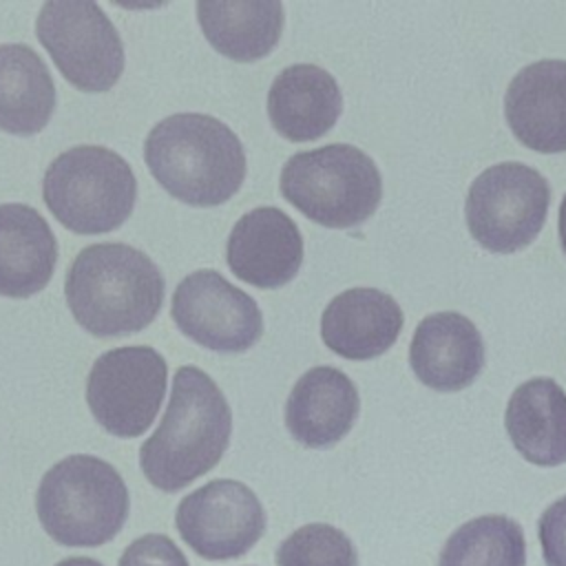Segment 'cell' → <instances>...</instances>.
I'll return each mask as SVG.
<instances>
[{
  "mask_svg": "<svg viewBox=\"0 0 566 566\" xmlns=\"http://www.w3.org/2000/svg\"><path fill=\"white\" fill-rule=\"evenodd\" d=\"M226 261L243 283L261 290L281 287L301 270V230L292 217L274 206L254 208L232 226Z\"/></svg>",
  "mask_w": 566,
  "mask_h": 566,
  "instance_id": "cell-12",
  "label": "cell"
},
{
  "mask_svg": "<svg viewBox=\"0 0 566 566\" xmlns=\"http://www.w3.org/2000/svg\"><path fill=\"white\" fill-rule=\"evenodd\" d=\"M166 360L148 345L104 352L86 378V405L97 424L117 438L148 431L166 396Z\"/></svg>",
  "mask_w": 566,
  "mask_h": 566,
  "instance_id": "cell-9",
  "label": "cell"
},
{
  "mask_svg": "<svg viewBox=\"0 0 566 566\" xmlns=\"http://www.w3.org/2000/svg\"><path fill=\"white\" fill-rule=\"evenodd\" d=\"M537 537L546 566H566V495L544 509Z\"/></svg>",
  "mask_w": 566,
  "mask_h": 566,
  "instance_id": "cell-25",
  "label": "cell"
},
{
  "mask_svg": "<svg viewBox=\"0 0 566 566\" xmlns=\"http://www.w3.org/2000/svg\"><path fill=\"white\" fill-rule=\"evenodd\" d=\"M119 566H188V559L168 535L148 533L126 546Z\"/></svg>",
  "mask_w": 566,
  "mask_h": 566,
  "instance_id": "cell-24",
  "label": "cell"
},
{
  "mask_svg": "<svg viewBox=\"0 0 566 566\" xmlns=\"http://www.w3.org/2000/svg\"><path fill=\"white\" fill-rule=\"evenodd\" d=\"M170 316L184 336L212 352H245L263 334L256 301L208 268L179 281Z\"/></svg>",
  "mask_w": 566,
  "mask_h": 566,
  "instance_id": "cell-11",
  "label": "cell"
},
{
  "mask_svg": "<svg viewBox=\"0 0 566 566\" xmlns=\"http://www.w3.org/2000/svg\"><path fill=\"white\" fill-rule=\"evenodd\" d=\"M438 566H526V539L509 515H478L444 542Z\"/></svg>",
  "mask_w": 566,
  "mask_h": 566,
  "instance_id": "cell-22",
  "label": "cell"
},
{
  "mask_svg": "<svg viewBox=\"0 0 566 566\" xmlns=\"http://www.w3.org/2000/svg\"><path fill=\"white\" fill-rule=\"evenodd\" d=\"M35 33L69 84L84 93L115 86L124 71V44L91 0H49L42 4Z\"/></svg>",
  "mask_w": 566,
  "mask_h": 566,
  "instance_id": "cell-8",
  "label": "cell"
},
{
  "mask_svg": "<svg viewBox=\"0 0 566 566\" xmlns=\"http://www.w3.org/2000/svg\"><path fill=\"white\" fill-rule=\"evenodd\" d=\"M279 188L298 212L325 228H354L367 221L382 199L378 166L352 144L292 155L281 168Z\"/></svg>",
  "mask_w": 566,
  "mask_h": 566,
  "instance_id": "cell-5",
  "label": "cell"
},
{
  "mask_svg": "<svg viewBox=\"0 0 566 566\" xmlns=\"http://www.w3.org/2000/svg\"><path fill=\"white\" fill-rule=\"evenodd\" d=\"M409 365L429 389H467L484 367L482 336L473 321L460 312L429 314L411 336Z\"/></svg>",
  "mask_w": 566,
  "mask_h": 566,
  "instance_id": "cell-14",
  "label": "cell"
},
{
  "mask_svg": "<svg viewBox=\"0 0 566 566\" xmlns=\"http://www.w3.org/2000/svg\"><path fill=\"white\" fill-rule=\"evenodd\" d=\"M197 20L221 55L254 62L279 44L285 11L279 0H199Z\"/></svg>",
  "mask_w": 566,
  "mask_h": 566,
  "instance_id": "cell-20",
  "label": "cell"
},
{
  "mask_svg": "<svg viewBox=\"0 0 566 566\" xmlns=\"http://www.w3.org/2000/svg\"><path fill=\"white\" fill-rule=\"evenodd\" d=\"M55 263L57 241L46 219L27 203H0V296L38 294Z\"/></svg>",
  "mask_w": 566,
  "mask_h": 566,
  "instance_id": "cell-18",
  "label": "cell"
},
{
  "mask_svg": "<svg viewBox=\"0 0 566 566\" xmlns=\"http://www.w3.org/2000/svg\"><path fill=\"white\" fill-rule=\"evenodd\" d=\"M360 411L352 378L329 365L305 371L285 400V427L307 449H327L340 442Z\"/></svg>",
  "mask_w": 566,
  "mask_h": 566,
  "instance_id": "cell-15",
  "label": "cell"
},
{
  "mask_svg": "<svg viewBox=\"0 0 566 566\" xmlns=\"http://www.w3.org/2000/svg\"><path fill=\"white\" fill-rule=\"evenodd\" d=\"M175 526L199 557L226 562L245 555L263 537L265 511L248 484L212 480L181 497Z\"/></svg>",
  "mask_w": 566,
  "mask_h": 566,
  "instance_id": "cell-10",
  "label": "cell"
},
{
  "mask_svg": "<svg viewBox=\"0 0 566 566\" xmlns=\"http://www.w3.org/2000/svg\"><path fill=\"white\" fill-rule=\"evenodd\" d=\"M144 159L168 195L197 208L228 201L245 177L241 139L203 113H175L157 122L144 142Z\"/></svg>",
  "mask_w": 566,
  "mask_h": 566,
  "instance_id": "cell-3",
  "label": "cell"
},
{
  "mask_svg": "<svg viewBox=\"0 0 566 566\" xmlns=\"http://www.w3.org/2000/svg\"><path fill=\"white\" fill-rule=\"evenodd\" d=\"M230 433L232 411L219 385L184 365L172 376L161 422L139 449V467L155 489L177 493L219 464Z\"/></svg>",
  "mask_w": 566,
  "mask_h": 566,
  "instance_id": "cell-1",
  "label": "cell"
},
{
  "mask_svg": "<svg viewBox=\"0 0 566 566\" xmlns=\"http://www.w3.org/2000/svg\"><path fill=\"white\" fill-rule=\"evenodd\" d=\"M164 274L128 243H93L69 265L64 296L73 318L93 336L113 338L148 327L164 303Z\"/></svg>",
  "mask_w": 566,
  "mask_h": 566,
  "instance_id": "cell-2",
  "label": "cell"
},
{
  "mask_svg": "<svg viewBox=\"0 0 566 566\" xmlns=\"http://www.w3.org/2000/svg\"><path fill=\"white\" fill-rule=\"evenodd\" d=\"M55 566H104V564L93 557H66V559L57 562Z\"/></svg>",
  "mask_w": 566,
  "mask_h": 566,
  "instance_id": "cell-27",
  "label": "cell"
},
{
  "mask_svg": "<svg viewBox=\"0 0 566 566\" xmlns=\"http://www.w3.org/2000/svg\"><path fill=\"white\" fill-rule=\"evenodd\" d=\"M42 197L64 228L77 234H102L130 217L137 179L119 153L84 144L64 150L49 164Z\"/></svg>",
  "mask_w": 566,
  "mask_h": 566,
  "instance_id": "cell-6",
  "label": "cell"
},
{
  "mask_svg": "<svg viewBox=\"0 0 566 566\" xmlns=\"http://www.w3.org/2000/svg\"><path fill=\"white\" fill-rule=\"evenodd\" d=\"M504 117L526 148L566 153V60H537L517 71L504 93Z\"/></svg>",
  "mask_w": 566,
  "mask_h": 566,
  "instance_id": "cell-13",
  "label": "cell"
},
{
  "mask_svg": "<svg viewBox=\"0 0 566 566\" xmlns=\"http://www.w3.org/2000/svg\"><path fill=\"white\" fill-rule=\"evenodd\" d=\"M405 316L394 296L376 287H349L336 294L321 316V338L334 354L369 360L400 336Z\"/></svg>",
  "mask_w": 566,
  "mask_h": 566,
  "instance_id": "cell-16",
  "label": "cell"
},
{
  "mask_svg": "<svg viewBox=\"0 0 566 566\" xmlns=\"http://www.w3.org/2000/svg\"><path fill=\"white\" fill-rule=\"evenodd\" d=\"M130 497L113 464L88 453L55 462L35 491V513L44 533L62 546H102L128 520Z\"/></svg>",
  "mask_w": 566,
  "mask_h": 566,
  "instance_id": "cell-4",
  "label": "cell"
},
{
  "mask_svg": "<svg viewBox=\"0 0 566 566\" xmlns=\"http://www.w3.org/2000/svg\"><path fill=\"white\" fill-rule=\"evenodd\" d=\"M557 232H559V243H562V250L566 254V195L559 203V217H557Z\"/></svg>",
  "mask_w": 566,
  "mask_h": 566,
  "instance_id": "cell-26",
  "label": "cell"
},
{
  "mask_svg": "<svg viewBox=\"0 0 566 566\" xmlns=\"http://www.w3.org/2000/svg\"><path fill=\"white\" fill-rule=\"evenodd\" d=\"M276 566H358V553L340 528L312 522L279 544Z\"/></svg>",
  "mask_w": 566,
  "mask_h": 566,
  "instance_id": "cell-23",
  "label": "cell"
},
{
  "mask_svg": "<svg viewBox=\"0 0 566 566\" xmlns=\"http://www.w3.org/2000/svg\"><path fill=\"white\" fill-rule=\"evenodd\" d=\"M551 203V186L539 170L502 161L482 170L464 203L469 234L489 252L511 254L535 241Z\"/></svg>",
  "mask_w": 566,
  "mask_h": 566,
  "instance_id": "cell-7",
  "label": "cell"
},
{
  "mask_svg": "<svg viewBox=\"0 0 566 566\" xmlns=\"http://www.w3.org/2000/svg\"><path fill=\"white\" fill-rule=\"evenodd\" d=\"M504 427L515 451L535 467L566 462V391L553 378H531L513 389Z\"/></svg>",
  "mask_w": 566,
  "mask_h": 566,
  "instance_id": "cell-19",
  "label": "cell"
},
{
  "mask_svg": "<svg viewBox=\"0 0 566 566\" xmlns=\"http://www.w3.org/2000/svg\"><path fill=\"white\" fill-rule=\"evenodd\" d=\"M343 113V95L334 75L316 64L283 69L268 91V117L290 142L323 137Z\"/></svg>",
  "mask_w": 566,
  "mask_h": 566,
  "instance_id": "cell-17",
  "label": "cell"
},
{
  "mask_svg": "<svg viewBox=\"0 0 566 566\" xmlns=\"http://www.w3.org/2000/svg\"><path fill=\"white\" fill-rule=\"evenodd\" d=\"M55 111V84L44 60L27 44H0V130L40 133Z\"/></svg>",
  "mask_w": 566,
  "mask_h": 566,
  "instance_id": "cell-21",
  "label": "cell"
}]
</instances>
